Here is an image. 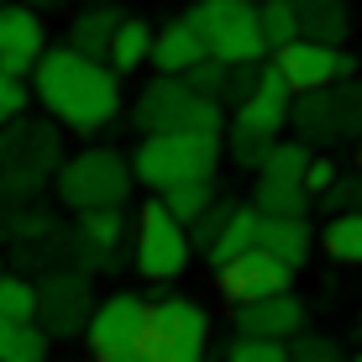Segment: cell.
Segmentation results:
<instances>
[{
    "instance_id": "cell-1",
    "label": "cell",
    "mask_w": 362,
    "mask_h": 362,
    "mask_svg": "<svg viewBox=\"0 0 362 362\" xmlns=\"http://www.w3.org/2000/svg\"><path fill=\"white\" fill-rule=\"evenodd\" d=\"M32 95L58 127L100 136L121 116V79L100 58H84L74 47H47L32 69Z\"/></svg>"
},
{
    "instance_id": "cell-2",
    "label": "cell",
    "mask_w": 362,
    "mask_h": 362,
    "mask_svg": "<svg viewBox=\"0 0 362 362\" xmlns=\"http://www.w3.org/2000/svg\"><path fill=\"white\" fill-rule=\"evenodd\" d=\"M289 105H294V95L284 90V79L273 74V64H263L257 69V84L236 100L226 132H221V142H226L236 168L257 173V163L268 158V147L284 136V127H289Z\"/></svg>"
},
{
    "instance_id": "cell-3",
    "label": "cell",
    "mask_w": 362,
    "mask_h": 362,
    "mask_svg": "<svg viewBox=\"0 0 362 362\" xmlns=\"http://www.w3.org/2000/svg\"><path fill=\"white\" fill-rule=\"evenodd\" d=\"M226 142L221 136H199V132H163V136H142L132 153V179L142 189L163 194L168 184L184 179H216Z\"/></svg>"
},
{
    "instance_id": "cell-4",
    "label": "cell",
    "mask_w": 362,
    "mask_h": 362,
    "mask_svg": "<svg viewBox=\"0 0 362 362\" xmlns=\"http://www.w3.org/2000/svg\"><path fill=\"white\" fill-rule=\"evenodd\" d=\"M132 121H136V132H142V136H163V132L221 136V132H226V105L194 95L189 84L173 79V74H158V79H147L142 90H136Z\"/></svg>"
},
{
    "instance_id": "cell-5",
    "label": "cell",
    "mask_w": 362,
    "mask_h": 362,
    "mask_svg": "<svg viewBox=\"0 0 362 362\" xmlns=\"http://www.w3.org/2000/svg\"><path fill=\"white\" fill-rule=\"evenodd\" d=\"M53 189L74 216H84V210H121L136 189L132 158H121L116 147H84V153L58 163Z\"/></svg>"
},
{
    "instance_id": "cell-6",
    "label": "cell",
    "mask_w": 362,
    "mask_h": 362,
    "mask_svg": "<svg viewBox=\"0 0 362 362\" xmlns=\"http://www.w3.org/2000/svg\"><path fill=\"white\" fill-rule=\"evenodd\" d=\"M189 226L163 205L158 194H147L132 216V268L147 284H179L189 273Z\"/></svg>"
},
{
    "instance_id": "cell-7",
    "label": "cell",
    "mask_w": 362,
    "mask_h": 362,
    "mask_svg": "<svg viewBox=\"0 0 362 362\" xmlns=\"http://www.w3.org/2000/svg\"><path fill=\"white\" fill-rule=\"evenodd\" d=\"M147 362H205L210 352V315L194 294L158 289L147 299V336H142Z\"/></svg>"
},
{
    "instance_id": "cell-8",
    "label": "cell",
    "mask_w": 362,
    "mask_h": 362,
    "mask_svg": "<svg viewBox=\"0 0 362 362\" xmlns=\"http://www.w3.org/2000/svg\"><path fill=\"white\" fill-rule=\"evenodd\" d=\"M184 16L194 21L205 53L221 58V64L242 69V64H263L268 58L263 27H257V0H194Z\"/></svg>"
},
{
    "instance_id": "cell-9",
    "label": "cell",
    "mask_w": 362,
    "mask_h": 362,
    "mask_svg": "<svg viewBox=\"0 0 362 362\" xmlns=\"http://www.w3.org/2000/svg\"><path fill=\"white\" fill-rule=\"evenodd\" d=\"M58 127L53 121H6L0 127V189L6 199L37 194L47 173H58Z\"/></svg>"
},
{
    "instance_id": "cell-10",
    "label": "cell",
    "mask_w": 362,
    "mask_h": 362,
    "mask_svg": "<svg viewBox=\"0 0 362 362\" xmlns=\"http://www.w3.org/2000/svg\"><path fill=\"white\" fill-rule=\"evenodd\" d=\"M289 127L299 132V142H326V147L362 136V79H336L326 90L294 95Z\"/></svg>"
},
{
    "instance_id": "cell-11",
    "label": "cell",
    "mask_w": 362,
    "mask_h": 362,
    "mask_svg": "<svg viewBox=\"0 0 362 362\" xmlns=\"http://www.w3.org/2000/svg\"><path fill=\"white\" fill-rule=\"evenodd\" d=\"M95 310V284L79 268H47L37 279V326L47 331V341H74L84 336V320Z\"/></svg>"
},
{
    "instance_id": "cell-12",
    "label": "cell",
    "mask_w": 362,
    "mask_h": 362,
    "mask_svg": "<svg viewBox=\"0 0 362 362\" xmlns=\"http://www.w3.org/2000/svg\"><path fill=\"white\" fill-rule=\"evenodd\" d=\"M268 64H273V74L284 79V90H289V95L326 90V84H336V79H362V64L346 53V47L305 42V37H294V42L273 47Z\"/></svg>"
},
{
    "instance_id": "cell-13",
    "label": "cell",
    "mask_w": 362,
    "mask_h": 362,
    "mask_svg": "<svg viewBox=\"0 0 362 362\" xmlns=\"http://www.w3.org/2000/svg\"><path fill=\"white\" fill-rule=\"evenodd\" d=\"M147 336V294L136 289H116L105 299H95L90 320H84V341L95 357H116V352H136Z\"/></svg>"
},
{
    "instance_id": "cell-14",
    "label": "cell",
    "mask_w": 362,
    "mask_h": 362,
    "mask_svg": "<svg viewBox=\"0 0 362 362\" xmlns=\"http://www.w3.org/2000/svg\"><path fill=\"white\" fill-rule=\"evenodd\" d=\"M132 247V221L121 210H84L69 231V263L79 273H110L121 268Z\"/></svg>"
},
{
    "instance_id": "cell-15",
    "label": "cell",
    "mask_w": 362,
    "mask_h": 362,
    "mask_svg": "<svg viewBox=\"0 0 362 362\" xmlns=\"http://www.w3.org/2000/svg\"><path fill=\"white\" fill-rule=\"evenodd\" d=\"M216 289L236 305H257V299H273V294H289L294 289V268L279 263L273 252L263 247H247L242 257H231V263L216 268Z\"/></svg>"
},
{
    "instance_id": "cell-16",
    "label": "cell",
    "mask_w": 362,
    "mask_h": 362,
    "mask_svg": "<svg viewBox=\"0 0 362 362\" xmlns=\"http://www.w3.org/2000/svg\"><path fill=\"white\" fill-rule=\"evenodd\" d=\"M42 53H47L42 11L21 6V0H6V6H0V74H11V79H27Z\"/></svg>"
},
{
    "instance_id": "cell-17",
    "label": "cell",
    "mask_w": 362,
    "mask_h": 362,
    "mask_svg": "<svg viewBox=\"0 0 362 362\" xmlns=\"http://www.w3.org/2000/svg\"><path fill=\"white\" fill-rule=\"evenodd\" d=\"M310 326V305L289 294L257 299V305H236V336H263V341H294Z\"/></svg>"
},
{
    "instance_id": "cell-18",
    "label": "cell",
    "mask_w": 362,
    "mask_h": 362,
    "mask_svg": "<svg viewBox=\"0 0 362 362\" xmlns=\"http://www.w3.org/2000/svg\"><path fill=\"white\" fill-rule=\"evenodd\" d=\"M199 58H210V53H205V42H199V32H194L189 16H173L168 27L153 32V53H147V64H153L158 74H173V79H184V74H189Z\"/></svg>"
},
{
    "instance_id": "cell-19",
    "label": "cell",
    "mask_w": 362,
    "mask_h": 362,
    "mask_svg": "<svg viewBox=\"0 0 362 362\" xmlns=\"http://www.w3.org/2000/svg\"><path fill=\"white\" fill-rule=\"evenodd\" d=\"M257 247L299 273L310 263V252H315V226H310V216H263V226H257Z\"/></svg>"
},
{
    "instance_id": "cell-20",
    "label": "cell",
    "mask_w": 362,
    "mask_h": 362,
    "mask_svg": "<svg viewBox=\"0 0 362 362\" xmlns=\"http://www.w3.org/2000/svg\"><path fill=\"white\" fill-rule=\"evenodd\" d=\"M294 21L305 42L341 47L352 37V0H294Z\"/></svg>"
},
{
    "instance_id": "cell-21",
    "label": "cell",
    "mask_w": 362,
    "mask_h": 362,
    "mask_svg": "<svg viewBox=\"0 0 362 362\" xmlns=\"http://www.w3.org/2000/svg\"><path fill=\"white\" fill-rule=\"evenodd\" d=\"M257 226H263V216L252 210V199H247V205H231L226 226L216 231V242L205 247V257H199V263L221 268V263H231V257H242L247 247H257Z\"/></svg>"
},
{
    "instance_id": "cell-22",
    "label": "cell",
    "mask_w": 362,
    "mask_h": 362,
    "mask_svg": "<svg viewBox=\"0 0 362 362\" xmlns=\"http://www.w3.org/2000/svg\"><path fill=\"white\" fill-rule=\"evenodd\" d=\"M121 27V11L116 6H90V11H79L74 16V27H69V42L74 53H84V58H100L105 64V53H110V37H116Z\"/></svg>"
},
{
    "instance_id": "cell-23",
    "label": "cell",
    "mask_w": 362,
    "mask_h": 362,
    "mask_svg": "<svg viewBox=\"0 0 362 362\" xmlns=\"http://www.w3.org/2000/svg\"><path fill=\"white\" fill-rule=\"evenodd\" d=\"M147 53H153V27L142 16H121L116 37H110V53H105V69L116 79H127V74H136L147 64Z\"/></svg>"
},
{
    "instance_id": "cell-24",
    "label": "cell",
    "mask_w": 362,
    "mask_h": 362,
    "mask_svg": "<svg viewBox=\"0 0 362 362\" xmlns=\"http://www.w3.org/2000/svg\"><path fill=\"white\" fill-rule=\"evenodd\" d=\"M315 247H326L336 268H362V210L326 216V226L315 231Z\"/></svg>"
},
{
    "instance_id": "cell-25",
    "label": "cell",
    "mask_w": 362,
    "mask_h": 362,
    "mask_svg": "<svg viewBox=\"0 0 362 362\" xmlns=\"http://www.w3.org/2000/svg\"><path fill=\"white\" fill-rule=\"evenodd\" d=\"M315 199L305 194L299 179H273V173H257V189H252V210L257 216H310Z\"/></svg>"
},
{
    "instance_id": "cell-26",
    "label": "cell",
    "mask_w": 362,
    "mask_h": 362,
    "mask_svg": "<svg viewBox=\"0 0 362 362\" xmlns=\"http://www.w3.org/2000/svg\"><path fill=\"white\" fill-rule=\"evenodd\" d=\"M53 352V341H47V331L37 326H16V320H0V362H47Z\"/></svg>"
},
{
    "instance_id": "cell-27",
    "label": "cell",
    "mask_w": 362,
    "mask_h": 362,
    "mask_svg": "<svg viewBox=\"0 0 362 362\" xmlns=\"http://www.w3.org/2000/svg\"><path fill=\"white\" fill-rule=\"evenodd\" d=\"M315 158V147L299 142V136H279V142L268 147V158L257 163V173H273V179H299L305 184V163Z\"/></svg>"
},
{
    "instance_id": "cell-28",
    "label": "cell",
    "mask_w": 362,
    "mask_h": 362,
    "mask_svg": "<svg viewBox=\"0 0 362 362\" xmlns=\"http://www.w3.org/2000/svg\"><path fill=\"white\" fill-rule=\"evenodd\" d=\"M0 320H16V326L37 320V284L32 279H21V273L0 279Z\"/></svg>"
},
{
    "instance_id": "cell-29",
    "label": "cell",
    "mask_w": 362,
    "mask_h": 362,
    "mask_svg": "<svg viewBox=\"0 0 362 362\" xmlns=\"http://www.w3.org/2000/svg\"><path fill=\"white\" fill-rule=\"evenodd\" d=\"M158 199H163V205L184 221V226H189L199 210H205L210 199H216V179H184V184H168V189L158 194Z\"/></svg>"
},
{
    "instance_id": "cell-30",
    "label": "cell",
    "mask_w": 362,
    "mask_h": 362,
    "mask_svg": "<svg viewBox=\"0 0 362 362\" xmlns=\"http://www.w3.org/2000/svg\"><path fill=\"white\" fill-rule=\"evenodd\" d=\"M257 27H263V42L268 53L284 42L299 37V21H294V0H257Z\"/></svg>"
},
{
    "instance_id": "cell-31",
    "label": "cell",
    "mask_w": 362,
    "mask_h": 362,
    "mask_svg": "<svg viewBox=\"0 0 362 362\" xmlns=\"http://www.w3.org/2000/svg\"><path fill=\"white\" fill-rule=\"evenodd\" d=\"M221 362H289V341H263V336H231Z\"/></svg>"
},
{
    "instance_id": "cell-32",
    "label": "cell",
    "mask_w": 362,
    "mask_h": 362,
    "mask_svg": "<svg viewBox=\"0 0 362 362\" xmlns=\"http://www.w3.org/2000/svg\"><path fill=\"white\" fill-rule=\"evenodd\" d=\"M184 84H189L194 95L205 100H221L226 105V84H231V64H221V58H199V64L184 74Z\"/></svg>"
},
{
    "instance_id": "cell-33",
    "label": "cell",
    "mask_w": 362,
    "mask_h": 362,
    "mask_svg": "<svg viewBox=\"0 0 362 362\" xmlns=\"http://www.w3.org/2000/svg\"><path fill=\"white\" fill-rule=\"evenodd\" d=\"M0 231H11L21 247H32V242H47V236H58V221L47 216V210H16V216H11Z\"/></svg>"
},
{
    "instance_id": "cell-34",
    "label": "cell",
    "mask_w": 362,
    "mask_h": 362,
    "mask_svg": "<svg viewBox=\"0 0 362 362\" xmlns=\"http://www.w3.org/2000/svg\"><path fill=\"white\" fill-rule=\"evenodd\" d=\"M320 210L326 216H346V210H362V168L357 173H336V184L320 194Z\"/></svg>"
},
{
    "instance_id": "cell-35",
    "label": "cell",
    "mask_w": 362,
    "mask_h": 362,
    "mask_svg": "<svg viewBox=\"0 0 362 362\" xmlns=\"http://www.w3.org/2000/svg\"><path fill=\"white\" fill-rule=\"evenodd\" d=\"M289 362H346V352H341V341H336V336H310V331H299L294 341H289Z\"/></svg>"
},
{
    "instance_id": "cell-36",
    "label": "cell",
    "mask_w": 362,
    "mask_h": 362,
    "mask_svg": "<svg viewBox=\"0 0 362 362\" xmlns=\"http://www.w3.org/2000/svg\"><path fill=\"white\" fill-rule=\"evenodd\" d=\"M336 173H341V163H336L331 153H315V158L305 163V194H310V199H320V194H326L331 184H336Z\"/></svg>"
},
{
    "instance_id": "cell-37",
    "label": "cell",
    "mask_w": 362,
    "mask_h": 362,
    "mask_svg": "<svg viewBox=\"0 0 362 362\" xmlns=\"http://www.w3.org/2000/svg\"><path fill=\"white\" fill-rule=\"evenodd\" d=\"M27 105H32L27 79H11V74H0V116L16 121V116H27Z\"/></svg>"
},
{
    "instance_id": "cell-38",
    "label": "cell",
    "mask_w": 362,
    "mask_h": 362,
    "mask_svg": "<svg viewBox=\"0 0 362 362\" xmlns=\"http://www.w3.org/2000/svg\"><path fill=\"white\" fill-rule=\"evenodd\" d=\"M95 362H147V352L136 346V352H116V357H95Z\"/></svg>"
},
{
    "instance_id": "cell-39",
    "label": "cell",
    "mask_w": 362,
    "mask_h": 362,
    "mask_svg": "<svg viewBox=\"0 0 362 362\" xmlns=\"http://www.w3.org/2000/svg\"><path fill=\"white\" fill-rule=\"evenodd\" d=\"M21 6H32V11H58V6H69V0H21Z\"/></svg>"
},
{
    "instance_id": "cell-40",
    "label": "cell",
    "mask_w": 362,
    "mask_h": 362,
    "mask_svg": "<svg viewBox=\"0 0 362 362\" xmlns=\"http://www.w3.org/2000/svg\"><path fill=\"white\" fill-rule=\"evenodd\" d=\"M357 168H362V136H357Z\"/></svg>"
},
{
    "instance_id": "cell-41",
    "label": "cell",
    "mask_w": 362,
    "mask_h": 362,
    "mask_svg": "<svg viewBox=\"0 0 362 362\" xmlns=\"http://www.w3.org/2000/svg\"><path fill=\"white\" fill-rule=\"evenodd\" d=\"M346 362H362V352H352V357H346Z\"/></svg>"
},
{
    "instance_id": "cell-42",
    "label": "cell",
    "mask_w": 362,
    "mask_h": 362,
    "mask_svg": "<svg viewBox=\"0 0 362 362\" xmlns=\"http://www.w3.org/2000/svg\"><path fill=\"white\" fill-rule=\"evenodd\" d=\"M0 279H6V257H0Z\"/></svg>"
},
{
    "instance_id": "cell-43",
    "label": "cell",
    "mask_w": 362,
    "mask_h": 362,
    "mask_svg": "<svg viewBox=\"0 0 362 362\" xmlns=\"http://www.w3.org/2000/svg\"><path fill=\"white\" fill-rule=\"evenodd\" d=\"M0 127H6V116H0Z\"/></svg>"
},
{
    "instance_id": "cell-44",
    "label": "cell",
    "mask_w": 362,
    "mask_h": 362,
    "mask_svg": "<svg viewBox=\"0 0 362 362\" xmlns=\"http://www.w3.org/2000/svg\"><path fill=\"white\" fill-rule=\"evenodd\" d=\"M0 6H6V0H0Z\"/></svg>"
},
{
    "instance_id": "cell-45",
    "label": "cell",
    "mask_w": 362,
    "mask_h": 362,
    "mask_svg": "<svg viewBox=\"0 0 362 362\" xmlns=\"http://www.w3.org/2000/svg\"><path fill=\"white\" fill-rule=\"evenodd\" d=\"M0 236H6V231H0Z\"/></svg>"
}]
</instances>
